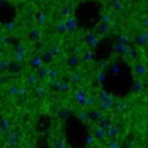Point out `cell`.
Returning a JSON list of instances; mask_svg holds the SVG:
<instances>
[{
    "label": "cell",
    "instance_id": "obj_4",
    "mask_svg": "<svg viewBox=\"0 0 148 148\" xmlns=\"http://www.w3.org/2000/svg\"><path fill=\"white\" fill-rule=\"evenodd\" d=\"M111 31V28L109 26V23H105V22H99L96 26V32L98 34V36L104 37L106 35H108Z\"/></svg>",
    "mask_w": 148,
    "mask_h": 148
},
{
    "label": "cell",
    "instance_id": "obj_57",
    "mask_svg": "<svg viewBox=\"0 0 148 148\" xmlns=\"http://www.w3.org/2000/svg\"><path fill=\"white\" fill-rule=\"evenodd\" d=\"M145 87H146V88L148 89V79L146 80V82H145Z\"/></svg>",
    "mask_w": 148,
    "mask_h": 148
},
{
    "label": "cell",
    "instance_id": "obj_48",
    "mask_svg": "<svg viewBox=\"0 0 148 148\" xmlns=\"http://www.w3.org/2000/svg\"><path fill=\"white\" fill-rule=\"evenodd\" d=\"M73 51H74V53H76V55H79V53L84 52V47H82L80 44H76L74 47H73Z\"/></svg>",
    "mask_w": 148,
    "mask_h": 148
},
{
    "label": "cell",
    "instance_id": "obj_36",
    "mask_svg": "<svg viewBox=\"0 0 148 148\" xmlns=\"http://www.w3.org/2000/svg\"><path fill=\"white\" fill-rule=\"evenodd\" d=\"M8 94L12 97L19 96V87L16 86V85H11V86L8 88Z\"/></svg>",
    "mask_w": 148,
    "mask_h": 148
},
{
    "label": "cell",
    "instance_id": "obj_40",
    "mask_svg": "<svg viewBox=\"0 0 148 148\" xmlns=\"http://www.w3.org/2000/svg\"><path fill=\"white\" fill-rule=\"evenodd\" d=\"M125 48H126V45L124 44H120V42H116L115 44V46H114V50L117 52V53H124V50H125Z\"/></svg>",
    "mask_w": 148,
    "mask_h": 148
},
{
    "label": "cell",
    "instance_id": "obj_1",
    "mask_svg": "<svg viewBox=\"0 0 148 148\" xmlns=\"http://www.w3.org/2000/svg\"><path fill=\"white\" fill-rule=\"evenodd\" d=\"M74 98L79 107H88V92L84 88H78L74 91Z\"/></svg>",
    "mask_w": 148,
    "mask_h": 148
},
{
    "label": "cell",
    "instance_id": "obj_22",
    "mask_svg": "<svg viewBox=\"0 0 148 148\" xmlns=\"http://www.w3.org/2000/svg\"><path fill=\"white\" fill-rule=\"evenodd\" d=\"M37 71H38L37 74L39 75L40 79H46V78L49 77V67H48V65H46V64L41 68H39Z\"/></svg>",
    "mask_w": 148,
    "mask_h": 148
},
{
    "label": "cell",
    "instance_id": "obj_21",
    "mask_svg": "<svg viewBox=\"0 0 148 148\" xmlns=\"http://www.w3.org/2000/svg\"><path fill=\"white\" fill-rule=\"evenodd\" d=\"M69 80L73 84H80L82 82V76L80 73L78 71H73L71 74L69 75Z\"/></svg>",
    "mask_w": 148,
    "mask_h": 148
},
{
    "label": "cell",
    "instance_id": "obj_3",
    "mask_svg": "<svg viewBox=\"0 0 148 148\" xmlns=\"http://www.w3.org/2000/svg\"><path fill=\"white\" fill-rule=\"evenodd\" d=\"M85 42L86 45H88L90 48H95L98 42H99V37H98V34L94 32V31H89L86 34L85 36Z\"/></svg>",
    "mask_w": 148,
    "mask_h": 148
},
{
    "label": "cell",
    "instance_id": "obj_32",
    "mask_svg": "<svg viewBox=\"0 0 148 148\" xmlns=\"http://www.w3.org/2000/svg\"><path fill=\"white\" fill-rule=\"evenodd\" d=\"M57 30H58V32L60 34H67V32H69L68 31V27H67V23L66 21L64 20H61V21L58 22V25H57Z\"/></svg>",
    "mask_w": 148,
    "mask_h": 148
},
{
    "label": "cell",
    "instance_id": "obj_33",
    "mask_svg": "<svg viewBox=\"0 0 148 148\" xmlns=\"http://www.w3.org/2000/svg\"><path fill=\"white\" fill-rule=\"evenodd\" d=\"M98 106V108L100 109V110L103 111V112H107V111H110L112 109V107L114 106H111V105L107 104V103H104V101H99V104L97 105Z\"/></svg>",
    "mask_w": 148,
    "mask_h": 148
},
{
    "label": "cell",
    "instance_id": "obj_17",
    "mask_svg": "<svg viewBox=\"0 0 148 148\" xmlns=\"http://www.w3.org/2000/svg\"><path fill=\"white\" fill-rule=\"evenodd\" d=\"M120 134V128L116 125H111L108 129H107V138H116Z\"/></svg>",
    "mask_w": 148,
    "mask_h": 148
},
{
    "label": "cell",
    "instance_id": "obj_44",
    "mask_svg": "<svg viewBox=\"0 0 148 148\" xmlns=\"http://www.w3.org/2000/svg\"><path fill=\"white\" fill-rule=\"evenodd\" d=\"M107 75H106V71L105 70H100V71H98L97 73V80L100 82V84H103V82H105V80H106V77Z\"/></svg>",
    "mask_w": 148,
    "mask_h": 148
},
{
    "label": "cell",
    "instance_id": "obj_46",
    "mask_svg": "<svg viewBox=\"0 0 148 148\" xmlns=\"http://www.w3.org/2000/svg\"><path fill=\"white\" fill-rule=\"evenodd\" d=\"M108 95H109V94H108L106 90H99V91H98V94H97L99 101H103V100H105V99L108 97Z\"/></svg>",
    "mask_w": 148,
    "mask_h": 148
},
{
    "label": "cell",
    "instance_id": "obj_53",
    "mask_svg": "<svg viewBox=\"0 0 148 148\" xmlns=\"http://www.w3.org/2000/svg\"><path fill=\"white\" fill-rule=\"evenodd\" d=\"M95 139H96V137H95L94 135H92V136H91V135H89V136H87V137L85 138V141H86L87 144H89V145H91V144L95 141Z\"/></svg>",
    "mask_w": 148,
    "mask_h": 148
},
{
    "label": "cell",
    "instance_id": "obj_2",
    "mask_svg": "<svg viewBox=\"0 0 148 148\" xmlns=\"http://www.w3.org/2000/svg\"><path fill=\"white\" fill-rule=\"evenodd\" d=\"M20 140H21V135H20V132L17 129H11L9 133L5 135V141L7 146L15 147Z\"/></svg>",
    "mask_w": 148,
    "mask_h": 148
},
{
    "label": "cell",
    "instance_id": "obj_28",
    "mask_svg": "<svg viewBox=\"0 0 148 148\" xmlns=\"http://www.w3.org/2000/svg\"><path fill=\"white\" fill-rule=\"evenodd\" d=\"M35 91H36V94H37L38 97H45L47 94H48V89H47V87H45L44 85H39V86H37Z\"/></svg>",
    "mask_w": 148,
    "mask_h": 148
},
{
    "label": "cell",
    "instance_id": "obj_39",
    "mask_svg": "<svg viewBox=\"0 0 148 148\" xmlns=\"http://www.w3.org/2000/svg\"><path fill=\"white\" fill-rule=\"evenodd\" d=\"M58 116H59V118L61 120H66L68 118V116H69V109L68 108H61L59 111H58Z\"/></svg>",
    "mask_w": 148,
    "mask_h": 148
},
{
    "label": "cell",
    "instance_id": "obj_8",
    "mask_svg": "<svg viewBox=\"0 0 148 148\" xmlns=\"http://www.w3.org/2000/svg\"><path fill=\"white\" fill-rule=\"evenodd\" d=\"M80 64V57L79 55H76V53H73L70 56L67 57V65L70 68H77Z\"/></svg>",
    "mask_w": 148,
    "mask_h": 148
},
{
    "label": "cell",
    "instance_id": "obj_13",
    "mask_svg": "<svg viewBox=\"0 0 148 148\" xmlns=\"http://www.w3.org/2000/svg\"><path fill=\"white\" fill-rule=\"evenodd\" d=\"M42 37V31L39 29V28H32V29L30 30L29 32V39L30 41H32V42H37L39 41L40 39Z\"/></svg>",
    "mask_w": 148,
    "mask_h": 148
},
{
    "label": "cell",
    "instance_id": "obj_37",
    "mask_svg": "<svg viewBox=\"0 0 148 148\" xmlns=\"http://www.w3.org/2000/svg\"><path fill=\"white\" fill-rule=\"evenodd\" d=\"M70 89H71V84L68 82H61L60 84V88H59V91L61 92H68V91H70Z\"/></svg>",
    "mask_w": 148,
    "mask_h": 148
},
{
    "label": "cell",
    "instance_id": "obj_54",
    "mask_svg": "<svg viewBox=\"0 0 148 148\" xmlns=\"http://www.w3.org/2000/svg\"><path fill=\"white\" fill-rule=\"evenodd\" d=\"M141 26H143L145 29H148V16L145 17V18L141 20Z\"/></svg>",
    "mask_w": 148,
    "mask_h": 148
},
{
    "label": "cell",
    "instance_id": "obj_47",
    "mask_svg": "<svg viewBox=\"0 0 148 148\" xmlns=\"http://www.w3.org/2000/svg\"><path fill=\"white\" fill-rule=\"evenodd\" d=\"M98 66H99V68H100V70H108L109 68H110V66H109V62L107 61V60H103V61H100L99 64H98Z\"/></svg>",
    "mask_w": 148,
    "mask_h": 148
},
{
    "label": "cell",
    "instance_id": "obj_6",
    "mask_svg": "<svg viewBox=\"0 0 148 148\" xmlns=\"http://www.w3.org/2000/svg\"><path fill=\"white\" fill-rule=\"evenodd\" d=\"M135 41H136V44L138 45V46H140V47H145V46L148 44V29L139 32V34L136 36Z\"/></svg>",
    "mask_w": 148,
    "mask_h": 148
},
{
    "label": "cell",
    "instance_id": "obj_56",
    "mask_svg": "<svg viewBox=\"0 0 148 148\" xmlns=\"http://www.w3.org/2000/svg\"><path fill=\"white\" fill-rule=\"evenodd\" d=\"M145 11L148 14V5H145Z\"/></svg>",
    "mask_w": 148,
    "mask_h": 148
},
{
    "label": "cell",
    "instance_id": "obj_20",
    "mask_svg": "<svg viewBox=\"0 0 148 148\" xmlns=\"http://www.w3.org/2000/svg\"><path fill=\"white\" fill-rule=\"evenodd\" d=\"M66 23L67 27H68V31L69 32H75L77 29V21H76V18L75 17H68L66 18Z\"/></svg>",
    "mask_w": 148,
    "mask_h": 148
},
{
    "label": "cell",
    "instance_id": "obj_23",
    "mask_svg": "<svg viewBox=\"0 0 148 148\" xmlns=\"http://www.w3.org/2000/svg\"><path fill=\"white\" fill-rule=\"evenodd\" d=\"M98 124L100 125V126H103L104 128H106V129H108L109 127L112 125V121H111L110 117H108V116H106V115H104L101 118L99 119V121H98Z\"/></svg>",
    "mask_w": 148,
    "mask_h": 148
},
{
    "label": "cell",
    "instance_id": "obj_16",
    "mask_svg": "<svg viewBox=\"0 0 148 148\" xmlns=\"http://www.w3.org/2000/svg\"><path fill=\"white\" fill-rule=\"evenodd\" d=\"M39 75L36 74V73H30L28 76H27V78H26V82L27 84L29 85V86H36L38 85V82H39Z\"/></svg>",
    "mask_w": 148,
    "mask_h": 148
},
{
    "label": "cell",
    "instance_id": "obj_15",
    "mask_svg": "<svg viewBox=\"0 0 148 148\" xmlns=\"http://www.w3.org/2000/svg\"><path fill=\"white\" fill-rule=\"evenodd\" d=\"M23 69V66H22L21 61H17V60H14L10 62V68H9V71L12 73V74H19L21 73V70Z\"/></svg>",
    "mask_w": 148,
    "mask_h": 148
},
{
    "label": "cell",
    "instance_id": "obj_55",
    "mask_svg": "<svg viewBox=\"0 0 148 148\" xmlns=\"http://www.w3.org/2000/svg\"><path fill=\"white\" fill-rule=\"evenodd\" d=\"M55 147H57V148H62V147H66V144L64 143L62 140H58L55 145H53Z\"/></svg>",
    "mask_w": 148,
    "mask_h": 148
},
{
    "label": "cell",
    "instance_id": "obj_31",
    "mask_svg": "<svg viewBox=\"0 0 148 148\" xmlns=\"http://www.w3.org/2000/svg\"><path fill=\"white\" fill-rule=\"evenodd\" d=\"M59 14L61 17H65V18L71 17V8L69 7V6H64V7L60 9Z\"/></svg>",
    "mask_w": 148,
    "mask_h": 148
},
{
    "label": "cell",
    "instance_id": "obj_7",
    "mask_svg": "<svg viewBox=\"0 0 148 148\" xmlns=\"http://www.w3.org/2000/svg\"><path fill=\"white\" fill-rule=\"evenodd\" d=\"M25 57H26V46L23 44L18 45L15 51V60H17V61H23Z\"/></svg>",
    "mask_w": 148,
    "mask_h": 148
},
{
    "label": "cell",
    "instance_id": "obj_51",
    "mask_svg": "<svg viewBox=\"0 0 148 148\" xmlns=\"http://www.w3.org/2000/svg\"><path fill=\"white\" fill-rule=\"evenodd\" d=\"M137 57H138V51H137L136 49H133V48H132V50H130L129 55H128V58H129V59H137Z\"/></svg>",
    "mask_w": 148,
    "mask_h": 148
},
{
    "label": "cell",
    "instance_id": "obj_24",
    "mask_svg": "<svg viewBox=\"0 0 148 148\" xmlns=\"http://www.w3.org/2000/svg\"><path fill=\"white\" fill-rule=\"evenodd\" d=\"M94 59V51L91 49H87V50H84L82 56V60L84 62H90L91 60Z\"/></svg>",
    "mask_w": 148,
    "mask_h": 148
},
{
    "label": "cell",
    "instance_id": "obj_42",
    "mask_svg": "<svg viewBox=\"0 0 148 148\" xmlns=\"http://www.w3.org/2000/svg\"><path fill=\"white\" fill-rule=\"evenodd\" d=\"M58 76H59V70H58V68L55 66L49 67V77L52 79V78H58Z\"/></svg>",
    "mask_w": 148,
    "mask_h": 148
},
{
    "label": "cell",
    "instance_id": "obj_45",
    "mask_svg": "<svg viewBox=\"0 0 148 148\" xmlns=\"http://www.w3.org/2000/svg\"><path fill=\"white\" fill-rule=\"evenodd\" d=\"M16 27H17L16 22H14V21L7 22V23L5 25V30H6L7 32H11V31H14V30L16 29Z\"/></svg>",
    "mask_w": 148,
    "mask_h": 148
},
{
    "label": "cell",
    "instance_id": "obj_52",
    "mask_svg": "<svg viewBox=\"0 0 148 148\" xmlns=\"http://www.w3.org/2000/svg\"><path fill=\"white\" fill-rule=\"evenodd\" d=\"M26 95H28V90H27V88L23 87V86L19 87V96L18 97H25Z\"/></svg>",
    "mask_w": 148,
    "mask_h": 148
},
{
    "label": "cell",
    "instance_id": "obj_38",
    "mask_svg": "<svg viewBox=\"0 0 148 148\" xmlns=\"http://www.w3.org/2000/svg\"><path fill=\"white\" fill-rule=\"evenodd\" d=\"M114 19H112V17L110 16V14H108V12H103L101 15H100V21L101 22H105V23H110Z\"/></svg>",
    "mask_w": 148,
    "mask_h": 148
},
{
    "label": "cell",
    "instance_id": "obj_49",
    "mask_svg": "<svg viewBox=\"0 0 148 148\" xmlns=\"http://www.w3.org/2000/svg\"><path fill=\"white\" fill-rule=\"evenodd\" d=\"M106 145H107L109 148H118V147H120V144H119L118 141L114 140L112 138H110V140L107 141V144H106Z\"/></svg>",
    "mask_w": 148,
    "mask_h": 148
},
{
    "label": "cell",
    "instance_id": "obj_11",
    "mask_svg": "<svg viewBox=\"0 0 148 148\" xmlns=\"http://www.w3.org/2000/svg\"><path fill=\"white\" fill-rule=\"evenodd\" d=\"M44 65H45V62H44V60H42V58H41V56L36 55V56H34V57L30 59V66H31L32 69H35V70H38L39 68H41Z\"/></svg>",
    "mask_w": 148,
    "mask_h": 148
},
{
    "label": "cell",
    "instance_id": "obj_35",
    "mask_svg": "<svg viewBox=\"0 0 148 148\" xmlns=\"http://www.w3.org/2000/svg\"><path fill=\"white\" fill-rule=\"evenodd\" d=\"M0 68H1V71L2 73H6V71H9V68H10V62L7 58H2L1 59V62H0Z\"/></svg>",
    "mask_w": 148,
    "mask_h": 148
},
{
    "label": "cell",
    "instance_id": "obj_27",
    "mask_svg": "<svg viewBox=\"0 0 148 148\" xmlns=\"http://www.w3.org/2000/svg\"><path fill=\"white\" fill-rule=\"evenodd\" d=\"M143 82H141L140 79H135L133 82V91L134 92H136V94H138V92H140L141 90H143Z\"/></svg>",
    "mask_w": 148,
    "mask_h": 148
},
{
    "label": "cell",
    "instance_id": "obj_29",
    "mask_svg": "<svg viewBox=\"0 0 148 148\" xmlns=\"http://www.w3.org/2000/svg\"><path fill=\"white\" fill-rule=\"evenodd\" d=\"M117 41L120 42V44H124V45H129L130 42V38L129 36L127 35V34H119L118 35V38H117Z\"/></svg>",
    "mask_w": 148,
    "mask_h": 148
},
{
    "label": "cell",
    "instance_id": "obj_9",
    "mask_svg": "<svg viewBox=\"0 0 148 148\" xmlns=\"http://www.w3.org/2000/svg\"><path fill=\"white\" fill-rule=\"evenodd\" d=\"M12 129L11 126V121L8 118H2L1 119V123H0V133L1 135H6L7 133H9L10 130Z\"/></svg>",
    "mask_w": 148,
    "mask_h": 148
},
{
    "label": "cell",
    "instance_id": "obj_25",
    "mask_svg": "<svg viewBox=\"0 0 148 148\" xmlns=\"http://www.w3.org/2000/svg\"><path fill=\"white\" fill-rule=\"evenodd\" d=\"M36 21H37V25L39 27H42L46 25V22H47V16L45 12H38L36 14Z\"/></svg>",
    "mask_w": 148,
    "mask_h": 148
},
{
    "label": "cell",
    "instance_id": "obj_5",
    "mask_svg": "<svg viewBox=\"0 0 148 148\" xmlns=\"http://www.w3.org/2000/svg\"><path fill=\"white\" fill-rule=\"evenodd\" d=\"M92 135L96 137V139H105L107 137V129L98 124L92 128Z\"/></svg>",
    "mask_w": 148,
    "mask_h": 148
},
{
    "label": "cell",
    "instance_id": "obj_34",
    "mask_svg": "<svg viewBox=\"0 0 148 148\" xmlns=\"http://www.w3.org/2000/svg\"><path fill=\"white\" fill-rule=\"evenodd\" d=\"M111 6H112V9L115 11H123L124 10V3L121 2V0H114Z\"/></svg>",
    "mask_w": 148,
    "mask_h": 148
},
{
    "label": "cell",
    "instance_id": "obj_41",
    "mask_svg": "<svg viewBox=\"0 0 148 148\" xmlns=\"http://www.w3.org/2000/svg\"><path fill=\"white\" fill-rule=\"evenodd\" d=\"M60 84H61V80L58 79V78H52L51 82H50V87L53 90H59L60 88Z\"/></svg>",
    "mask_w": 148,
    "mask_h": 148
},
{
    "label": "cell",
    "instance_id": "obj_50",
    "mask_svg": "<svg viewBox=\"0 0 148 148\" xmlns=\"http://www.w3.org/2000/svg\"><path fill=\"white\" fill-rule=\"evenodd\" d=\"M9 40H10L9 35H7V34H2V36H1V45H2V46H6V45L9 44Z\"/></svg>",
    "mask_w": 148,
    "mask_h": 148
},
{
    "label": "cell",
    "instance_id": "obj_30",
    "mask_svg": "<svg viewBox=\"0 0 148 148\" xmlns=\"http://www.w3.org/2000/svg\"><path fill=\"white\" fill-rule=\"evenodd\" d=\"M48 50L51 52L53 56H59L60 53H61V48H60L58 45H50L49 47H48Z\"/></svg>",
    "mask_w": 148,
    "mask_h": 148
},
{
    "label": "cell",
    "instance_id": "obj_26",
    "mask_svg": "<svg viewBox=\"0 0 148 148\" xmlns=\"http://www.w3.org/2000/svg\"><path fill=\"white\" fill-rule=\"evenodd\" d=\"M98 96L95 94H88V107L89 108H92V107H96L98 105Z\"/></svg>",
    "mask_w": 148,
    "mask_h": 148
},
{
    "label": "cell",
    "instance_id": "obj_14",
    "mask_svg": "<svg viewBox=\"0 0 148 148\" xmlns=\"http://www.w3.org/2000/svg\"><path fill=\"white\" fill-rule=\"evenodd\" d=\"M76 117H77L78 120H80L84 124H87L89 121H91V118H90V116H89V111H86V110H84V109L77 111V112H76Z\"/></svg>",
    "mask_w": 148,
    "mask_h": 148
},
{
    "label": "cell",
    "instance_id": "obj_12",
    "mask_svg": "<svg viewBox=\"0 0 148 148\" xmlns=\"http://www.w3.org/2000/svg\"><path fill=\"white\" fill-rule=\"evenodd\" d=\"M134 71L138 77H145L148 74V68L144 64H136L134 66Z\"/></svg>",
    "mask_w": 148,
    "mask_h": 148
},
{
    "label": "cell",
    "instance_id": "obj_18",
    "mask_svg": "<svg viewBox=\"0 0 148 148\" xmlns=\"http://www.w3.org/2000/svg\"><path fill=\"white\" fill-rule=\"evenodd\" d=\"M128 107H129V101L126 100V99H121L116 104L115 109H116L117 112H124L125 110L128 109Z\"/></svg>",
    "mask_w": 148,
    "mask_h": 148
},
{
    "label": "cell",
    "instance_id": "obj_10",
    "mask_svg": "<svg viewBox=\"0 0 148 148\" xmlns=\"http://www.w3.org/2000/svg\"><path fill=\"white\" fill-rule=\"evenodd\" d=\"M89 116L91 118V121H99V119L104 116V112L100 110L98 107H92L89 110Z\"/></svg>",
    "mask_w": 148,
    "mask_h": 148
},
{
    "label": "cell",
    "instance_id": "obj_43",
    "mask_svg": "<svg viewBox=\"0 0 148 148\" xmlns=\"http://www.w3.org/2000/svg\"><path fill=\"white\" fill-rule=\"evenodd\" d=\"M110 70L114 76H118V75H120V73H121V69H120L119 65L115 64V62L110 66Z\"/></svg>",
    "mask_w": 148,
    "mask_h": 148
},
{
    "label": "cell",
    "instance_id": "obj_19",
    "mask_svg": "<svg viewBox=\"0 0 148 148\" xmlns=\"http://www.w3.org/2000/svg\"><path fill=\"white\" fill-rule=\"evenodd\" d=\"M55 57H56V56H53L48 49L45 50V51H42V53H41V58H42V60H44V62L46 64V65H50V64H52L53 60H55Z\"/></svg>",
    "mask_w": 148,
    "mask_h": 148
}]
</instances>
